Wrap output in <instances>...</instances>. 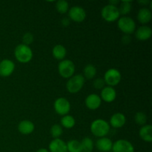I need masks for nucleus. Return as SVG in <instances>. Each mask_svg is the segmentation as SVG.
<instances>
[{
	"label": "nucleus",
	"mask_w": 152,
	"mask_h": 152,
	"mask_svg": "<svg viewBox=\"0 0 152 152\" xmlns=\"http://www.w3.org/2000/svg\"><path fill=\"white\" fill-rule=\"evenodd\" d=\"M56 10L59 12L61 14H64V13H67L69 10V4L65 0H59L56 2L55 4Z\"/></svg>",
	"instance_id": "obj_26"
},
{
	"label": "nucleus",
	"mask_w": 152,
	"mask_h": 152,
	"mask_svg": "<svg viewBox=\"0 0 152 152\" xmlns=\"http://www.w3.org/2000/svg\"><path fill=\"white\" fill-rule=\"evenodd\" d=\"M113 152H134V147L126 140H118L113 143Z\"/></svg>",
	"instance_id": "obj_9"
},
{
	"label": "nucleus",
	"mask_w": 152,
	"mask_h": 152,
	"mask_svg": "<svg viewBox=\"0 0 152 152\" xmlns=\"http://www.w3.org/2000/svg\"><path fill=\"white\" fill-rule=\"evenodd\" d=\"M88 152H93V151H88Z\"/></svg>",
	"instance_id": "obj_37"
},
{
	"label": "nucleus",
	"mask_w": 152,
	"mask_h": 152,
	"mask_svg": "<svg viewBox=\"0 0 152 152\" xmlns=\"http://www.w3.org/2000/svg\"><path fill=\"white\" fill-rule=\"evenodd\" d=\"M59 75L65 79H69L73 77L75 72V65L70 59H63L58 65Z\"/></svg>",
	"instance_id": "obj_4"
},
{
	"label": "nucleus",
	"mask_w": 152,
	"mask_h": 152,
	"mask_svg": "<svg viewBox=\"0 0 152 152\" xmlns=\"http://www.w3.org/2000/svg\"><path fill=\"white\" fill-rule=\"evenodd\" d=\"M121 79V74L118 70L116 68H110L105 73L103 80L105 84L110 87H114L120 83Z\"/></svg>",
	"instance_id": "obj_7"
},
{
	"label": "nucleus",
	"mask_w": 152,
	"mask_h": 152,
	"mask_svg": "<svg viewBox=\"0 0 152 152\" xmlns=\"http://www.w3.org/2000/svg\"><path fill=\"white\" fill-rule=\"evenodd\" d=\"M85 84V78L81 74H77L68 79L67 82L66 88L71 94L78 93L82 90Z\"/></svg>",
	"instance_id": "obj_3"
},
{
	"label": "nucleus",
	"mask_w": 152,
	"mask_h": 152,
	"mask_svg": "<svg viewBox=\"0 0 152 152\" xmlns=\"http://www.w3.org/2000/svg\"><path fill=\"white\" fill-rule=\"evenodd\" d=\"M102 103V99L100 96L96 94H91L85 100L86 106L90 110H96L100 107Z\"/></svg>",
	"instance_id": "obj_12"
},
{
	"label": "nucleus",
	"mask_w": 152,
	"mask_h": 152,
	"mask_svg": "<svg viewBox=\"0 0 152 152\" xmlns=\"http://www.w3.org/2000/svg\"><path fill=\"white\" fill-rule=\"evenodd\" d=\"M113 142L111 139L108 137L99 138L96 142V147L99 151L101 152H108L112 149Z\"/></svg>",
	"instance_id": "obj_17"
},
{
	"label": "nucleus",
	"mask_w": 152,
	"mask_h": 152,
	"mask_svg": "<svg viewBox=\"0 0 152 152\" xmlns=\"http://www.w3.org/2000/svg\"><path fill=\"white\" fill-rule=\"evenodd\" d=\"M152 35V30L150 27L142 25L135 32L136 38L140 41H146L149 39Z\"/></svg>",
	"instance_id": "obj_16"
},
{
	"label": "nucleus",
	"mask_w": 152,
	"mask_h": 152,
	"mask_svg": "<svg viewBox=\"0 0 152 152\" xmlns=\"http://www.w3.org/2000/svg\"><path fill=\"white\" fill-rule=\"evenodd\" d=\"M82 148H83V151L86 152L92 151L94 148V142L90 137H85L83 138V140L81 141Z\"/></svg>",
	"instance_id": "obj_27"
},
{
	"label": "nucleus",
	"mask_w": 152,
	"mask_h": 152,
	"mask_svg": "<svg viewBox=\"0 0 152 152\" xmlns=\"http://www.w3.org/2000/svg\"><path fill=\"white\" fill-rule=\"evenodd\" d=\"M120 11V16L123 15L125 16L126 15L129 14L132 9V2L131 1H123L120 2V7H118Z\"/></svg>",
	"instance_id": "obj_24"
},
{
	"label": "nucleus",
	"mask_w": 152,
	"mask_h": 152,
	"mask_svg": "<svg viewBox=\"0 0 152 152\" xmlns=\"http://www.w3.org/2000/svg\"><path fill=\"white\" fill-rule=\"evenodd\" d=\"M91 132L96 137H105L110 132V125L102 119H96L91 124Z\"/></svg>",
	"instance_id": "obj_1"
},
{
	"label": "nucleus",
	"mask_w": 152,
	"mask_h": 152,
	"mask_svg": "<svg viewBox=\"0 0 152 152\" xmlns=\"http://www.w3.org/2000/svg\"><path fill=\"white\" fill-rule=\"evenodd\" d=\"M50 152H68L66 142L60 138L53 139L49 144Z\"/></svg>",
	"instance_id": "obj_14"
},
{
	"label": "nucleus",
	"mask_w": 152,
	"mask_h": 152,
	"mask_svg": "<svg viewBox=\"0 0 152 152\" xmlns=\"http://www.w3.org/2000/svg\"><path fill=\"white\" fill-rule=\"evenodd\" d=\"M83 73H84V78H86L87 80H91L96 76V68L94 65L89 64L85 67Z\"/></svg>",
	"instance_id": "obj_25"
},
{
	"label": "nucleus",
	"mask_w": 152,
	"mask_h": 152,
	"mask_svg": "<svg viewBox=\"0 0 152 152\" xmlns=\"http://www.w3.org/2000/svg\"><path fill=\"white\" fill-rule=\"evenodd\" d=\"M117 25L120 31L126 35H130L134 32L136 29V23L132 18L129 16H122L120 17L117 22Z\"/></svg>",
	"instance_id": "obj_6"
},
{
	"label": "nucleus",
	"mask_w": 152,
	"mask_h": 152,
	"mask_svg": "<svg viewBox=\"0 0 152 152\" xmlns=\"http://www.w3.org/2000/svg\"><path fill=\"white\" fill-rule=\"evenodd\" d=\"M101 99L105 102H112L117 97V92L113 87L107 86L103 88L101 91Z\"/></svg>",
	"instance_id": "obj_13"
},
{
	"label": "nucleus",
	"mask_w": 152,
	"mask_h": 152,
	"mask_svg": "<svg viewBox=\"0 0 152 152\" xmlns=\"http://www.w3.org/2000/svg\"><path fill=\"white\" fill-rule=\"evenodd\" d=\"M53 108L56 114L65 116L67 115L71 110V103L65 98L59 97L55 100Z\"/></svg>",
	"instance_id": "obj_8"
},
{
	"label": "nucleus",
	"mask_w": 152,
	"mask_h": 152,
	"mask_svg": "<svg viewBox=\"0 0 152 152\" xmlns=\"http://www.w3.org/2000/svg\"><path fill=\"white\" fill-rule=\"evenodd\" d=\"M126 118L122 113L117 112L113 114L110 119V124L114 129H120L126 124Z\"/></svg>",
	"instance_id": "obj_15"
},
{
	"label": "nucleus",
	"mask_w": 152,
	"mask_h": 152,
	"mask_svg": "<svg viewBox=\"0 0 152 152\" xmlns=\"http://www.w3.org/2000/svg\"><path fill=\"white\" fill-rule=\"evenodd\" d=\"M140 137L146 142L152 141V126L151 125H145L142 126L139 132Z\"/></svg>",
	"instance_id": "obj_20"
},
{
	"label": "nucleus",
	"mask_w": 152,
	"mask_h": 152,
	"mask_svg": "<svg viewBox=\"0 0 152 152\" xmlns=\"http://www.w3.org/2000/svg\"><path fill=\"white\" fill-rule=\"evenodd\" d=\"M138 2H139L140 4L147 5V4H151V1H148V0H144V1H139Z\"/></svg>",
	"instance_id": "obj_35"
},
{
	"label": "nucleus",
	"mask_w": 152,
	"mask_h": 152,
	"mask_svg": "<svg viewBox=\"0 0 152 152\" xmlns=\"http://www.w3.org/2000/svg\"><path fill=\"white\" fill-rule=\"evenodd\" d=\"M52 53H53V57L57 60H63L66 56L67 50L66 48L62 45H56L53 47L52 50Z\"/></svg>",
	"instance_id": "obj_21"
},
{
	"label": "nucleus",
	"mask_w": 152,
	"mask_h": 152,
	"mask_svg": "<svg viewBox=\"0 0 152 152\" xmlns=\"http://www.w3.org/2000/svg\"><path fill=\"white\" fill-rule=\"evenodd\" d=\"M22 41H23L22 44L29 46V45L34 42V35L31 33H25L22 37Z\"/></svg>",
	"instance_id": "obj_30"
},
{
	"label": "nucleus",
	"mask_w": 152,
	"mask_h": 152,
	"mask_svg": "<svg viewBox=\"0 0 152 152\" xmlns=\"http://www.w3.org/2000/svg\"><path fill=\"white\" fill-rule=\"evenodd\" d=\"M134 120L135 123L137 125L141 126H145V123L147 122V116L145 113L141 112V111H139V112H137L136 114L134 116Z\"/></svg>",
	"instance_id": "obj_29"
},
{
	"label": "nucleus",
	"mask_w": 152,
	"mask_h": 152,
	"mask_svg": "<svg viewBox=\"0 0 152 152\" xmlns=\"http://www.w3.org/2000/svg\"><path fill=\"white\" fill-rule=\"evenodd\" d=\"M34 129H35V126H34V123L30 120H22L18 125V130L22 134H31V133L34 132Z\"/></svg>",
	"instance_id": "obj_18"
},
{
	"label": "nucleus",
	"mask_w": 152,
	"mask_h": 152,
	"mask_svg": "<svg viewBox=\"0 0 152 152\" xmlns=\"http://www.w3.org/2000/svg\"><path fill=\"white\" fill-rule=\"evenodd\" d=\"M152 19V13L151 10L147 7H142L138 11L137 19L141 24L148 23Z\"/></svg>",
	"instance_id": "obj_19"
},
{
	"label": "nucleus",
	"mask_w": 152,
	"mask_h": 152,
	"mask_svg": "<svg viewBox=\"0 0 152 152\" xmlns=\"http://www.w3.org/2000/svg\"><path fill=\"white\" fill-rule=\"evenodd\" d=\"M37 152H49L47 149L45 148H39Z\"/></svg>",
	"instance_id": "obj_36"
},
{
	"label": "nucleus",
	"mask_w": 152,
	"mask_h": 152,
	"mask_svg": "<svg viewBox=\"0 0 152 152\" xmlns=\"http://www.w3.org/2000/svg\"><path fill=\"white\" fill-rule=\"evenodd\" d=\"M60 123L61 125H62L61 126H63L65 129H71L74 127L76 121L75 119H74V117L73 116L67 114V115H65L62 117V118L61 119Z\"/></svg>",
	"instance_id": "obj_23"
},
{
	"label": "nucleus",
	"mask_w": 152,
	"mask_h": 152,
	"mask_svg": "<svg viewBox=\"0 0 152 152\" xmlns=\"http://www.w3.org/2000/svg\"><path fill=\"white\" fill-rule=\"evenodd\" d=\"M15 70V64L10 59H3L0 62V76L7 77L11 75Z\"/></svg>",
	"instance_id": "obj_11"
},
{
	"label": "nucleus",
	"mask_w": 152,
	"mask_h": 152,
	"mask_svg": "<svg viewBox=\"0 0 152 152\" xmlns=\"http://www.w3.org/2000/svg\"><path fill=\"white\" fill-rule=\"evenodd\" d=\"M14 56L18 62L21 63H28L32 59L33 51L28 45L20 44L15 48Z\"/></svg>",
	"instance_id": "obj_2"
},
{
	"label": "nucleus",
	"mask_w": 152,
	"mask_h": 152,
	"mask_svg": "<svg viewBox=\"0 0 152 152\" xmlns=\"http://www.w3.org/2000/svg\"><path fill=\"white\" fill-rule=\"evenodd\" d=\"M62 132H63V130H62V126L59 124L53 125L50 128V134L54 139H58L60 137L61 135L62 134Z\"/></svg>",
	"instance_id": "obj_28"
},
{
	"label": "nucleus",
	"mask_w": 152,
	"mask_h": 152,
	"mask_svg": "<svg viewBox=\"0 0 152 152\" xmlns=\"http://www.w3.org/2000/svg\"><path fill=\"white\" fill-rule=\"evenodd\" d=\"M61 24L63 25L64 27H68L70 25V19L68 18L65 17L61 20Z\"/></svg>",
	"instance_id": "obj_33"
},
{
	"label": "nucleus",
	"mask_w": 152,
	"mask_h": 152,
	"mask_svg": "<svg viewBox=\"0 0 152 152\" xmlns=\"http://www.w3.org/2000/svg\"><path fill=\"white\" fill-rule=\"evenodd\" d=\"M70 19L76 22H82L86 19V12L80 6H74L71 7L68 12Z\"/></svg>",
	"instance_id": "obj_10"
},
{
	"label": "nucleus",
	"mask_w": 152,
	"mask_h": 152,
	"mask_svg": "<svg viewBox=\"0 0 152 152\" xmlns=\"http://www.w3.org/2000/svg\"><path fill=\"white\" fill-rule=\"evenodd\" d=\"M120 3V1H118V0H112V1H109V4L116 6V7H117V5H118Z\"/></svg>",
	"instance_id": "obj_34"
},
{
	"label": "nucleus",
	"mask_w": 152,
	"mask_h": 152,
	"mask_svg": "<svg viewBox=\"0 0 152 152\" xmlns=\"http://www.w3.org/2000/svg\"><path fill=\"white\" fill-rule=\"evenodd\" d=\"M122 42H123V43H124V44L126 45L129 44V43L132 42V37H130V35H126V34H125V35L122 37Z\"/></svg>",
	"instance_id": "obj_32"
},
{
	"label": "nucleus",
	"mask_w": 152,
	"mask_h": 152,
	"mask_svg": "<svg viewBox=\"0 0 152 152\" xmlns=\"http://www.w3.org/2000/svg\"><path fill=\"white\" fill-rule=\"evenodd\" d=\"M101 16H102V19L106 22H113L120 19V13L119 11L118 7L108 4L102 7V11H101Z\"/></svg>",
	"instance_id": "obj_5"
},
{
	"label": "nucleus",
	"mask_w": 152,
	"mask_h": 152,
	"mask_svg": "<svg viewBox=\"0 0 152 152\" xmlns=\"http://www.w3.org/2000/svg\"><path fill=\"white\" fill-rule=\"evenodd\" d=\"M67 149L68 152H82L83 148H82L81 142L77 140H71L68 141L66 143Z\"/></svg>",
	"instance_id": "obj_22"
},
{
	"label": "nucleus",
	"mask_w": 152,
	"mask_h": 152,
	"mask_svg": "<svg viewBox=\"0 0 152 152\" xmlns=\"http://www.w3.org/2000/svg\"><path fill=\"white\" fill-rule=\"evenodd\" d=\"M105 83L104 81V80L102 78H97L94 81L93 86L94 87V88L96 89H101L102 90L103 88H105Z\"/></svg>",
	"instance_id": "obj_31"
}]
</instances>
